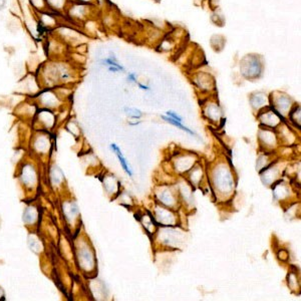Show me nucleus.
I'll use <instances>...</instances> for the list:
<instances>
[{"instance_id": "nucleus-1", "label": "nucleus", "mask_w": 301, "mask_h": 301, "mask_svg": "<svg viewBox=\"0 0 301 301\" xmlns=\"http://www.w3.org/2000/svg\"><path fill=\"white\" fill-rule=\"evenodd\" d=\"M97 5L81 3V2H68L64 12L63 17L67 19L66 25H73L74 27L81 26L91 18L97 16Z\"/></svg>"}, {"instance_id": "nucleus-2", "label": "nucleus", "mask_w": 301, "mask_h": 301, "mask_svg": "<svg viewBox=\"0 0 301 301\" xmlns=\"http://www.w3.org/2000/svg\"><path fill=\"white\" fill-rule=\"evenodd\" d=\"M264 61L260 55L249 54L244 55L240 62L241 74L246 79H257L262 75Z\"/></svg>"}, {"instance_id": "nucleus-3", "label": "nucleus", "mask_w": 301, "mask_h": 301, "mask_svg": "<svg viewBox=\"0 0 301 301\" xmlns=\"http://www.w3.org/2000/svg\"><path fill=\"white\" fill-rule=\"evenodd\" d=\"M44 48L50 59L65 58L70 52V48L54 34L48 36V38L45 39Z\"/></svg>"}, {"instance_id": "nucleus-4", "label": "nucleus", "mask_w": 301, "mask_h": 301, "mask_svg": "<svg viewBox=\"0 0 301 301\" xmlns=\"http://www.w3.org/2000/svg\"><path fill=\"white\" fill-rule=\"evenodd\" d=\"M39 99L41 101V103L43 104L44 107L47 108H52L57 104V102L59 101V98L57 97L56 92L52 89H47L43 92H41L39 96Z\"/></svg>"}, {"instance_id": "nucleus-5", "label": "nucleus", "mask_w": 301, "mask_h": 301, "mask_svg": "<svg viewBox=\"0 0 301 301\" xmlns=\"http://www.w3.org/2000/svg\"><path fill=\"white\" fill-rule=\"evenodd\" d=\"M47 2L52 11H54L55 13L63 14L70 1L68 0H47Z\"/></svg>"}, {"instance_id": "nucleus-6", "label": "nucleus", "mask_w": 301, "mask_h": 301, "mask_svg": "<svg viewBox=\"0 0 301 301\" xmlns=\"http://www.w3.org/2000/svg\"><path fill=\"white\" fill-rule=\"evenodd\" d=\"M28 6L34 12H42L47 10H51L47 0H28Z\"/></svg>"}, {"instance_id": "nucleus-7", "label": "nucleus", "mask_w": 301, "mask_h": 301, "mask_svg": "<svg viewBox=\"0 0 301 301\" xmlns=\"http://www.w3.org/2000/svg\"><path fill=\"white\" fill-rule=\"evenodd\" d=\"M110 148L115 152V154L118 155V158H119V160H120V162H121V164L123 166V168H124V170L130 175V176H133V173H132V171L129 169V167H128V165H127V162H126V160H125V158L123 157V155H122V153H121V150H120V148L119 147H117V145H114V144H111L110 145Z\"/></svg>"}, {"instance_id": "nucleus-8", "label": "nucleus", "mask_w": 301, "mask_h": 301, "mask_svg": "<svg viewBox=\"0 0 301 301\" xmlns=\"http://www.w3.org/2000/svg\"><path fill=\"white\" fill-rule=\"evenodd\" d=\"M163 119L166 120L168 123H170V124H172V125H174V126H176V127H178V128H180L181 130H183V131H186L187 133H189V134H191V135H195V133L194 132H192L191 130H189L188 128H186L185 126H183L180 122H178V121H176V120H174V119H172V118H170V117H163Z\"/></svg>"}, {"instance_id": "nucleus-9", "label": "nucleus", "mask_w": 301, "mask_h": 301, "mask_svg": "<svg viewBox=\"0 0 301 301\" xmlns=\"http://www.w3.org/2000/svg\"><path fill=\"white\" fill-rule=\"evenodd\" d=\"M127 111H129L128 112V114L131 117V118H134V119H137V118H140L141 115H142V113H141V111L140 110H136V109H126Z\"/></svg>"}, {"instance_id": "nucleus-10", "label": "nucleus", "mask_w": 301, "mask_h": 301, "mask_svg": "<svg viewBox=\"0 0 301 301\" xmlns=\"http://www.w3.org/2000/svg\"><path fill=\"white\" fill-rule=\"evenodd\" d=\"M167 115L170 117V118H172V119H174V120H176V121H178V122H180V123H182V118L179 117L174 111H167Z\"/></svg>"}, {"instance_id": "nucleus-11", "label": "nucleus", "mask_w": 301, "mask_h": 301, "mask_svg": "<svg viewBox=\"0 0 301 301\" xmlns=\"http://www.w3.org/2000/svg\"><path fill=\"white\" fill-rule=\"evenodd\" d=\"M207 2L212 9H216L219 6L220 0H207Z\"/></svg>"}, {"instance_id": "nucleus-12", "label": "nucleus", "mask_w": 301, "mask_h": 301, "mask_svg": "<svg viewBox=\"0 0 301 301\" xmlns=\"http://www.w3.org/2000/svg\"><path fill=\"white\" fill-rule=\"evenodd\" d=\"M70 2H81V3H88V4H96L97 0H68Z\"/></svg>"}, {"instance_id": "nucleus-13", "label": "nucleus", "mask_w": 301, "mask_h": 301, "mask_svg": "<svg viewBox=\"0 0 301 301\" xmlns=\"http://www.w3.org/2000/svg\"><path fill=\"white\" fill-rule=\"evenodd\" d=\"M128 81L131 82H137V76H136V74L135 73H130L129 75H128Z\"/></svg>"}, {"instance_id": "nucleus-14", "label": "nucleus", "mask_w": 301, "mask_h": 301, "mask_svg": "<svg viewBox=\"0 0 301 301\" xmlns=\"http://www.w3.org/2000/svg\"><path fill=\"white\" fill-rule=\"evenodd\" d=\"M7 5V0H0V10H3Z\"/></svg>"}, {"instance_id": "nucleus-15", "label": "nucleus", "mask_w": 301, "mask_h": 301, "mask_svg": "<svg viewBox=\"0 0 301 301\" xmlns=\"http://www.w3.org/2000/svg\"><path fill=\"white\" fill-rule=\"evenodd\" d=\"M138 87H140L141 89H144V90H150V87H149L148 85L143 84V83H138Z\"/></svg>"}, {"instance_id": "nucleus-16", "label": "nucleus", "mask_w": 301, "mask_h": 301, "mask_svg": "<svg viewBox=\"0 0 301 301\" xmlns=\"http://www.w3.org/2000/svg\"><path fill=\"white\" fill-rule=\"evenodd\" d=\"M195 1V4L197 5H202L204 2H207V0H194Z\"/></svg>"}]
</instances>
